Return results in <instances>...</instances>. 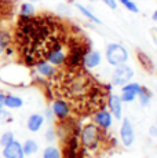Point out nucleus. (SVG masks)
<instances>
[{
	"label": "nucleus",
	"instance_id": "f8f14e48",
	"mask_svg": "<svg viewBox=\"0 0 157 158\" xmlns=\"http://www.w3.org/2000/svg\"><path fill=\"white\" fill-rule=\"evenodd\" d=\"M109 107L110 111L116 115V118L121 117V99L117 95H110L109 96Z\"/></svg>",
	"mask_w": 157,
	"mask_h": 158
},
{
	"label": "nucleus",
	"instance_id": "412c9836",
	"mask_svg": "<svg viewBox=\"0 0 157 158\" xmlns=\"http://www.w3.org/2000/svg\"><path fill=\"white\" fill-rule=\"evenodd\" d=\"M138 58H139V60H141V63L145 66V68L147 69V70H150V69L153 68V65H152V60L149 59L146 55H145L143 52H138Z\"/></svg>",
	"mask_w": 157,
	"mask_h": 158
},
{
	"label": "nucleus",
	"instance_id": "9b49d317",
	"mask_svg": "<svg viewBox=\"0 0 157 158\" xmlns=\"http://www.w3.org/2000/svg\"><path fill=\"white\" fill-rule=\"evenodd\" d=\"M36 68H37V72L43 74L44 77H53L55 74V69L53 68L50 62H46V60H39L36 63Z\"/></svg>",
	"mask_w": 157,
	"mask_h": 158
},
{
	"label": "nucleus",
	"instance_id": "f03ea898",
	"mask_svg": "<svg viewBox=\"0 0 157 158\" xmlns=\"http://www.w3.org/2000/svg\"><path fill=\"white\" fill-rule=\"evenodd\" d=\"M101 140V133L95 125H86L81 131V143L87 148H95Z\"/></svg>",
	"mask_w": 157,
	"mask_h": 158
},
{
	"label": "nucleus",
	"instance_id": "2f4dec72",
	"mask_svg": "<svg viewBox=\"0 0 157 158\" xmlns=\"http://www.w3.org/2000/svg\"><path fill=\"white\" fill-rule=\"evenodd\" d=\"M153 19L157 21V11H155V14H153Z\"/></svg>",
	"mask_w": 157,
	"mask_h": 158
},
{
	"label": "nucleus",
	"instance_id": "f257e3e1",
	"mask_svg": "<svg viewBox=\"0 0 157 158\" xmlns=\"http://www.w3.org/2000/svg\"><path fill=\"white\" fill-rule=\"evenodd\" d=\"M106 58L108 62L113 66L124 65L128 59V54H127L125 48L120 44H109L106 50Z\"/></svg>",
	"mask_w": 157,
	"mask_h": 158
},
{
	"label": "nucleus",
	"instance_id": "b1692460",
	"mask_svg": "<svg viewBox=\"0 0 157 158\" xmlns=\"http://www.w3.org/2000/svg\"><path fill=\"white\" fill-rule=\"evenodd\" d=\"M14 140V135L11 132H6L4 135L2 136V139H0V144L2 146H7L8 143H11V142Z\"/></svg>",
	"mask_w": 157,
	"mask_h": 158
},
{
	"label": "nucleus",
	"instance_id": "39448f33",
	"mask_svg": "<svg viewBox=\"0 0 157 158\" xmlns=\"http://www.w3.org/2000/svg\"><path fill=\"white\" fill-rule=\"evenodd\" d=\"M46 59L51 65H62L65 63V59H66V52L63 51V44L62 41H58L46 55Z\"/></svg>",
	"mask_w": 157,
	"mask_h": 158
},
{
	"label": "nucleus",
	"instance_id": "bb28decb",
	"mask_svg": "<svg viewBox=\"0 0 157 158\" xmlns=\"http://www.w3.org/2000/svg\"><path fill=\"white\" fill-rule=\"evenodd\" d=\"M7 117H8V114L6 113V111H3L2 109H0V123H4V121L7 120Z\"/></svg>",
	"mask_w": 157,
	"mask_h": 158
},
{
	"label": "nucleus",
	"instance_id": "cd10ccee",
	"mask_svg": "<svg viewBox=\"0 0 157 158\" xmlns=\"http://www.w3.org/2000/svg\"><path fill=\"white\" fill-rule=\"evenodd\" d=\"M46 136H47V139H48V140H53V139H54V133H53V131H48Z\"/></svg>",
	"mask_w": 157,
	"mask_h": 158
},
{
	"label": "nucleus",
	"instance_id": "423d86ee",
	"mask_svg": "<svg viewBox=\"0 0 157 158\" xmlns=\"http://www.w3.org/2000/svg\"><path fill=\"white\" fill-rule=\"evenodd\" d=\"M3 156H4L6 158H23L25 153H23V150H22V146L18 143V142L13 140L11 143L4 146Z\"/></svg>",
	"mask_w": 157,
	"mask_h": 158
},
{
	"label": "nucleus",
	"instance_id": "473e14b6",
	"mask_svg": "<svg viewBox=\"0 0 157 158\" xmlns=\"http://www.w3.org/2000/svg\"><path fill=\"white\" fill-rule=\"evenodd\" d=\"M31 2H39V0H31Z\"/></svg>",
	"mask_w": 157,
	"mask_h": 158
},
{
	"label": "nucleus",
	"instance_id": "20e7f679",
	"mask_svg": "<svg viewBox=\"0 0 157 158\" xmlns=\"http://www.w3.org/2000/svg\"><path fill=\"white\" fill-rule=\"evenodd\" d=\"M134 76V72H132L131 68L124 65H120L116 68V70L113 72V76H112V81L116 85H124L127 84Z\"/></svg>",
	"mask_w": 157,
	"mask_h": 158
},
{
	"label": "nucleus",
	"instance_id": "a878e982",
	"mask_svg": "<svg viewBox=\"0 0 157 158\" xmlns=\"http://www.w3.org/2000/svg\"><path fill=\"white\" fill-rule=\"evenodd\" d=\"M102 2H104L106 6H109V7L112 8V10H116V7H117V4H116V0H102Z\"/></svg>",
	"mask_w": 157,
	"mask_h": 158
},
{
	"label": "nucleus",
	"instance_id": "ddd939ff",
	"mask_svg": "<svg viewBox=\"0 0 157 158\" xmlns=\"http://www.w3.org/2000/svg\"><path fill=\"white\" fill-rule=\"evenodd\" d=\"M44 123V117L40 114H32L28 120V128L32 131V132H37L40 129V127L43 125Z\"/></svg>",
	"mask_w": 157,
	"mask_h": 158
},
{
	"label": "nucleus",
	"instance_id": "4be33fe9",
	"mask_svg": "<svg viewBox=\"0 0 157 158\" xmlns=\"http://www.w3.org/2000/svg\"><path fill=\"white\" fill-rule=\"evenodd\" d=\"M121 4H124V7L127 10H129L131 13H138V6L135 4L132 0H120Z\"/></svg>",
	"mask_w": 157,
	"mask_h": 158
},
{
	"label": "nucleus",
	"instance_id": "6ab92c4d",
	"mask_svg": "<svg viewBox=\"0 0 157 158\" xmlns=\"http://www.w3.org/2000/svg\"><path fill=\"white\" fill-rule=\"evenodd\" d=\"M138 96H139V101H141V105L142 106H146L149 105L150 102V92L145 88H141V91L138 92Z\"/></svg>",
	"mask_w": 157,
	"mask_h": 158
},
{
	"label": "nucleus",
	"instance_id": "c756f323",
	"mask_svg": "<svg viewBox=\"0 0 157 158\" xmlns=\"http://www.w3.org/2000/svg\"><path fill=\"white\" fill-rule=\"evenodd\" d=\"M150 133H152L153 136H157V128L156 127H152V128H150Z\"/></svg>",
	"mask_w": 157,
	"mask_h": 158
},
{
	"label": "nucleus",
	"instance_id": "1a4fd4ad",
	"mask_svg": "<svg viewBox=\"0 0 157 158\" xmlns=\"http://www.w3.org/2000/svg\"><path fill=\"white\" fill-rule=\"evenodd\" d=\"M94 121L101 128L108 129L112 125V115H110V113H108L106 110H99V111H96L94 115Z\"/></svg>",
	"mask_w": 157,
	"mask_h": 158
},
{
	"label": "nucleus",
	"instance_id": "6e6552de",
	"mask_svg": "<svg viewBox=\"0 0 157 158\" xmlns=\"http://www.w3.org/2000/svg\"><path fill=\"white\" fill-rule=\"evenodd\" d=\"M53 111L59 120H63V118H66L69 115V113H70V106H69V103H66L65 101L59 99V101L54 102Z\"/></svg>",
	"mask_w": 157,
	"mask_h": 158
},
{
	"label": "nucleus",
	"instance_id": "4468645a",
	"mask_svg": "<svg viewBox=\"0 0 157 158\" xmlns=\"http://www.w3.org/2000/svg\"><path fill=\"white\" fill-rule=\"evenodd\" d=\"M4 106H7L10 109H18L22 106V99L18 98V96L8 95L4 98Z\"/></svg>",
	"mask_w": 157,
	"mask_h": 158
},
{
	"label": "nucleus",
	"instance_id": "9d476101",
	"mask_svg": "<svg viewBox=\"0 0 157 158\" xmlns=\"http://www.w3.org/2000/svg\"><path fill=\"white\" fill-rule=\"evenodd\" d=\"M83 62H84V65H86V68H88V69L96 68V66L99 65V62H101V54H99L98 51H91V52L84 55Z\"/></svg>",
	"mask_w": 157,
	"mask_h": 158
},
{
	"label": "nucleus",
	"instance_id": "dca6fc26",
	"mask_svg": "<svg viewBox=\"0 0 157 158\" xmlns=\"http://www.w3.org/2000/svg\"><path fill=\"white\" fill-rule=\"evenodd\" d=\"M76 7L78 8V10H80V13H81V14L86 15V17L88 18V19H91V21H92V22H95V23H101V21H99L98 18H96L95 15L88 10V8H86L84 6H81V4H76Z\"/></svg>",
	"mask_w": 157,
	"mask_h": 158
},
{
	"label": "nucleus",
	"instance_id": "2eb2a0df",
	"mask_svg": "<svg viewBox=\"0 0 157 158\" xmlns=\"http://www.w3.org/2000/svg\"><path fill=\"white\" fill-rule=\"evenodd\" d=\"M37 143H36L35 140H26L25 142V144H23V147H22V150H23V153L25 154H35L36 151H37Z\"/></svg>",
	"mask_w": 157,
	"mask_h": 158
},
{
	"label": "nucleus",
	"instance_id": "aec40b11",
	"mask_svg": "<svg viewBox=\"0 0 157 158\" xmlns=\"http://www.w3.org/2000/svg\"><path fill=\"white\" fill-rule=\"evenodd\" d=\"M43 158H61V154L57 147H47L44 150Z\"/></svg>",
	"mask_w": 157,
	"mask_h": 158
},
{
	"label": "nucleus",
	"instance_id": "c85d7f7f",
	"mask_svg": "<svg viewBox=\"0 0 157 158\" xmlns=\"http://www.w3.org/2000/svg\"><path fill=\"white\" fill-rule=\"evenodd\" d=\"M4 98H6V96L3 95V94H0V109L4 106Z\"/></svg>",
	"mask_w": 157,
	"mask_h": 158
},
{
	"label": "nucleus",
	"instance_id": "5701e85b",
	"mask_svg": "<svg viewBox=\"0 0 157 158\" xmlns=\"http://www.w3.org/2000/svg\"><path fill=\"white\" fill-rule=\"evenodd\" d=\"M141 85L139 84H135V83H132V84H127V85L123 87V91H128V92H134L135 95H138V92L141 91Z\"/></svg>",
	"mask_w": 157,
	"mask_h": 158
},
{
	"label": "nucleus",
	"instance_id": "7ed1b4c3",
	"mask_svg": "<svg viewBox=\"0 0 157 158\" xmlns=\"http://www.w3.org/2000/svg\"><path fill=\"white\" fill-rule=\"evenodd\" d=\"M84 47L83 45H73L69 51V54H66V59H65V63L69 69H76L80 66V63H83V59H84Z\"/></svg>",
	"mask_w": 157,
	"mask_h": 158
},
{
	"label": "nucleus",
	"instance_id": "393cba45",
	"mask_svg": "<svg viewBox=\"0 0 157 158\" xmlns=\"http://www.w3.org/2000/svg\"><path fill=\"white\" fill-rule=\"evenodd\" d=\"M135 94L134 92H128V91H123V95H121V102H132L135 99Z\"/></svg>",
	"mask_w": 157,
	"mask_h": 158
},
{
	"label": "nucleus",
	"instance_id": "7c9ffc66",
	"mask_svg": "<svg viewBox=\"0 0 157 158\" xmlns=\"http://www.w3.org/2000/svg\"><path fill=\"white\" fill-rule=\"evenodd\" d=\"M46 115L48 117V120H50V118H51V115H53V111H51V110H48V109H47V110H46Z\"/></svg>",
	"mask_w": 157,
	"mask_h": 158
},
{
	"label": "nucleus",
	"instance_id": "f3484780",
	"mask_svg": "<svg viewBox=\"0 0 157 158\" xmlns=\"http://www.w3.org/2000/svg\"><path fill=\"white\" fill-rule=\"evenodd\" d=\"M35 14V7L31 3H23L21 6V17H32Z\"/></svg>",
	"mask_w": 157,
	"mask_h": 158
},
{
	"label": "nucleus",
	"instance_id": "a211bd4d",
	"mask_svg": "<svg viewBox=\"0 0 157 158\" xmlns=\"http://www.w3.org/2000/svg\"><path fill=\"white\" fill-rule=\"evenodd\" d=\"M8 43H10V36L6 32H0V55L6 51Z\"/></svg>",
	"mask_w": 157,
	"mask_h": 158
},
{
	"label": "nucleus",
	"instance_id": "0eeeda50",
	"mask_svg": "<svg viewBox=\"0 0 157 158\" xmlns=\"http://www.w3.org/2000/svg\"><path fill=\"white\" fill-rule=\"evenodd\" d=\"M120 135H121L123 143H124L127 147L134 143V131H132V125H131V123H129V120H127V118L123 121Z\"/></svg>",
	"mask_w": 157,
	"mask_h": 158
}]
</instances>
